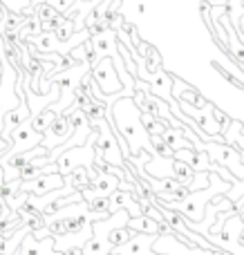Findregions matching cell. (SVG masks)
<instances>
[{
	"label": "cell",
	"instance_id": "cell-1",
	"mask_svg": "<svg viewBox=\"0 0 244 255\" xmlns=\"http://www.w3.org/2000/svg\"><path fill=\"white\" fill-rule=\"evenodd\" d=\"M204 152H209L211 161L220 163L222 168H231L236 172V179H244V163H242V152H238L236 148H231L229 143L222 141H211L204 143Z\"/></svg>",
	"mask_w": 244,
	"mask_h": 255
},
{
	"label": "cell",
	"instance_id": "cell-2",
	"mask_svg": "<svg viewBox=\"0 0 244 255\" xmlns=\"http://www.w3.org/2000/svg\"><path fill=\"white\" fill-rule=\"evenodd\" d=\"M94 81H97V85L103 90V94H121V90H123V81L119 79V72L112 67V56H106L101 58V61L97 63V67H94L92 72Z\"/></svg>",
	"mask_w": 244,
	"mask_h": 255
},
{
	"label": "cell",
	"instance_id": "cell-3",
	"mask_svg": "<svg viewBox=\"0 0 244 255\" xmlns=\"http://www.w3.org/2000/svg\"><path fill=\"white\" fill-rule=\"evenodd\" d=\"M173 85H175V76H170L168 72L161 70L157 76H152V81H150V94H152V97L164 99V101L170 106V103L175 101V99H173Z\"/></svg>",
	"mask_w": 244,
	"mask_h": 255
},
{
	"label": "cell",
	"instance_id": "cell-4",
	"mask_svg": "<svg viewBox=\"0 0 244 255\" xmlns=\"http://www.w3.org/2000/svg\"><path fill=\"white\" fill-rule=\"evenodd\" d=\"M72 134H74V128H72L70 119H67V115H58V119L54 121L52 128L47 130L45 139L54 136V141H56V143H63V145H65V141L72 139Z\"/></svg>",
	"mask_w": 244,
	"mask_h": 255
},
{
	"label": "cell",
	"instance_id": "cell-5",
	"mask_svg": "<svg viewBox=\"0 0 244 255\" xmlns=\"http://www.w3.org/2000/svg\"><path fill=\"white\" fill-rule=\"evenodd\" d=\"M56 119H58V112L54 110L52 106H49V108H45V110L40 112V115L31 117L29 124H31V128H34L36 132H38V134H43V136H45V134H47V130L52 128V124H54Z\"/></svg>",
	"mask_w": 244,
	"mask_h": 255
},
{
	"label": "cell",
	"instance_id": "cell-6",
	"mask_svg": "<svg viewBox=\"0 0 244 255\" xmlns=\"http://www.w3.org/2000/svg\"><path fill=\"white\" fill-rule=\"evenodd\" d=\"M195 175H197V172L193 170L188 163L179 161V159H175V161H173V177H175V179H177L182 186L191 188V186H193V179H195Z\"/></svg>",
	"mask_w": 244,
	"mask_h": 255
},
{
	"label": "cell",
	"instance_id": "cell-7",
	"mask_svg": "<svg viewBox=\"0 0 244 255\" xmlns=\"http://www.w3.org/2000/svg\"><path fill=\"white\" fill-rule=\"evenodd\" d=\"M242 121H231V126L227 128V132L222 134L224 143H229L231 148H236L238 152H242Z\"/></svg>",
	"mask_w": 244,
	"mask_h": 255
},
{
	"label": "cell",
	"instance_id": "cell-8",
	"mask_svg": "<svg viewBox=\"0 0 244 255\" xmlns=\"http://www.w3.org/2000/svg\"><path fill=\"white\" fill-rule=\"evenodd\" d=\"M56 13H61V11H58V9H54L49 2H43V4H38V7H34V16L38 18V20L43 22V25H45V22L52 20V18L56 16Z\"/></svg>",
	"mask_w": 244,
	"mask_h": 255
},
{
	"label": "cell",
	"instance_id": "cell-9",
	"mask_svg": "<svg viewBox=\"0 0 244 255\" xmlns=\"http://www.w3.org/2000/svg\"><path fill=\"white\" fill-rule=\"evenodd\" d=\"M215 70H218L220 74H222L224 79H227V81H229V83H231V85H236L238 90H242V88H244V79H242V76H236V74H231V72H229L227 67H224V65H218V63H215Z\"/></svg>",
	"mask_w": 244,
	"mask_h": 255
},
{
	"label": "cell",
	"instance_id": "cell-10",
	"mask_svg": "<svg viewBox=\"0 0 244 255\" xmlns=\"http://www.w3.org/2000/svg\"><path fill=\"white\" fill-rule=\"evenodd\" d=\"M240 220L244 222V208H242V211H240Z\"/></svg>",
	"mask_w": 244,
	"mask_h": 255
},
{
	"label": "cell",
	"instance_id": "cell-11",
	"mask_svg": "<svg viewBox=\"0 0 244 255\" xmlns=\"http://www.w3.org/2000/svg\"><path fill=\"white\" fill-rule=\"evenodd\" d=\"M240 70H242V74H244V65H240Z\"/></svg>",
	"mask_w": 244,
	"mask_h": 255
}]
</instances>
